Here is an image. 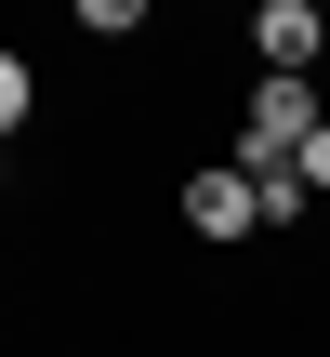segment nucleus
<instances>
[{
	"label": "nucleus",
	"mask_w": 330,
	"mask_h": 357,
	"mask_svg": "<svg viewBox=\"0 0 330 357\" xmlns=\"http://www.w3.org/2000/svg\"><path fill=\"white\" fill-rule=\"evenodd\" d=\"M317 119H330L317 79H251V106H238V172H291Z\"/></svg>",
	"instance_id": "f257e3e1"
},
{
	"label": "nucleus",
	"mask_w": 330,
	"mask_h": 357,
	"mask_svg": "<svg viewBox=\"0 0 330 357\" xmlns=\"http://www.w3.org/2000/svg\"><path fill=\"white\" fill-rule=\"evenodd\" d=\"M251 53H265V79H317L330 66V13L317 0H251Z\"/></svg>",
	"instance_id": "f03ea898"
},
{
	"label": "nucleus",
	"mask_w": 330,
	"mask_h": 357,
	"mask_svg": "<svg viewBox=\"0 0 330 357\" xmlns=\"http://www.w3.org/2000/svg\"><path fill=\"white\" fill-rule=\"evenodd\" d=\"M185 225H198L212 252H225V238H265V199H251V172H238V159H198V172H185Z\"/></svg>",
	"instance_id": "7ed1b4c3"
},
{
	"label": "nucleus",
	"mask_w": 330,
	"mask_h": 357,
	"mask_svg": "<svg viewBox=\"0 0 330 357\" xmlns=\"http://www.w3.org/2000/svg\"><path fill=\"white\" fill-rule=\"evenodd\" d=\"M251 199H265V225H317V185H304V159H291V172H251Z\"/></svg>",
	"instance_id": "20e7f679"
},
{
	"label": "nucleus",
	"mask_w": 330,
	"mask_h": 357,
	"mask_svg": "<svg viewBox=\"0 0 330 357\" xmlns=\"http://www.w3.org/2000/svg\"><path fill=\"white\" fill-rule=\"evenodd\" d=\"M26 119H40V66H26V53H13V40H0V146H13V132H26Z\"/></svg>",
	"instance_id": "39448f33"
},
{
	"label": "nucleus",
	"mask_w": 330,
	"mask_h": 357,
	"mask_svg": "<svg viewBox=\"0 0 330 357\" xmlns=\"http://www.w3.org/2000/svg\"><path fill=\"white\" fill-rule=\"evenodd\" d=\"M66 13H79L93 40H146V13H159V0H66Z\"/></svg>",
	"instance_id": "423d86ee"
},
{
	"label": "nucleus",
	"mask_w": 330,
	"mask_h": 357,
	"mask_svg": "<svg viewBox=\"0 0 330 357\" xmlns=\"http://www.w3.org/2000/svg\"><path fill=\"white\" fill-rule=\"evenodd\" d=\"M304 185H317V199H330V119H317V132H304Z\"/></svg>",
	"instance_id": "0eeeda50"
},
{
	"label": "nucleus",
	"mask_w": 330,
	"mask_h": 357,
	"mask_svg": "<svg viewBox=\"0 0 330 357\" xmlns=\"http://www.w3.org/2000/svg\"><path fill=\"white\" fill-rule=\"evenodd\" d=\"M0 172H13V146H0Z\"/></svg>",
	"instance_id": "6e6552de"
}]
</instances>
